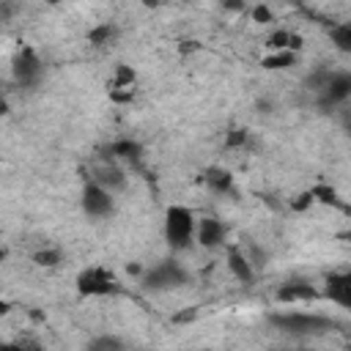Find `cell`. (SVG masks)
<instances>
[{"mask_svg": "<svg viewBox=\"0 0 351 351\" xmlns=\"http://www.w3.org/2000/svg\"><path fill=\"white\" fill-rule=\"evenodd\" d=\"M192 318H197V307H192V310H186V313L173 315V321H176V324H181V321H192Z\"/></svg>", "mask_w": 351, "mask_h": 351, "instance_id": "obj_27", "label": "cell"}, {"mask_svg": "<svg viewBox=\"0 0 351 351\" xmlns=\"http://www.w3.org/2000/svg\"><path fill=\"white\" fill-rule=\"evenodd\" d=\"M252 19L255 22H271V8L269 5H255L252 8Z\"/></svg>", "mask_w": 351, "mask_h": 351, "instance_id": "obj_26", "label": "cell"}, {"mask_svg": "<svg viewBox=\"0 0 351 351\" xmlns=\"http://www.w3.org/2000/svg\"><path fill=\"white\" fill-rule=\"evenodd\" d=\"M93 184H99L101 189H107L110 195H118L121 189H126V176H123V170L115 165V162H110V159H104L99 167H93V178H90Z\"/></svg>", "mask_w": 351, "mask_h": 351, "instance_id": "obj_9", "label": "cell"}, {"mask_svg": "<svg viewBox=\"0 0 351 351\" xmlns=\"http://www.w3.org/2000/svg\"><path fill=\"white\" fill-rule=\"evenodd\" d=\"M329 38L340 52H351V22H340L329 27Z\"/></svg>", "mask_w": 351, "mask_h": 351, "instance_id": "obj_21", "label": "cell"}, {"mask_svg": "<svg viewBox=\"0 0 351 351\" xmlns=\"http://www.w3.org/2000/svg\"><path fill=\"white\" fill-rule=\"evenodd\" d=\"M321 293L310 285V282H285V285H280L277 288V293H274V299L282 304H304V302H315Z\"/></svg>", "mask_w": 351, "mask_h": 351, "instance_id": "obj_11", "label": "cell"}, {"mask_svg": "<svg viewBox=\"0 0 351 351\" xmlns=\"http://www.w3.org/2000/svg\"><path fill=\"white\" fill-rule=\"evenodd\" d=\"M5 112H8V101L0 96V115H5Z\"/></svg>", "mask_w": 351, "mask_h": 351, "instance_id": "obj_30", "label": "cell"}, {"mask_svg": "<svg viewBox=\"0 0 351 351\" xmlns=\"http://www.w3.org/2000/svg\"><path fill=\"white\" fill-rule=\"evenodd\" d=\"M115 38H118V25H115V22H101V25H96V27L88 30V41H90V47H96V49L110 47Z\"/></svg>", "mask_w": 351, "mask_h": 351, "instance_id": "obj_17", "label": "cell"}, {"mask_svg": "<svg viewBox=\"0 0 351 351\" xmlns=\"http://www.w3.org/2000/svg\"><path fill=\"white\" fill-rule=\"evenodd\" d=\"M247 143H250V132H247V129H239V126L228 129V134H225V148L236 151V148H244Z\"/></svg>", "mask_w": 351, "mask_h": 351, "instance_id": "obj_23", "label": "cell"}, {"mask_svg": "<svg viewBox=\"0 0 351 351\" xmlns=\"http://www.w3.org/2000/svg\"><path fill=\"white\" fill-rule=\"evenodd\" d=\"M348 96H351V74L348 71H332L326 88L318 93V104L324 110H329L335 104H343Z\"/></svg>", "mask_w": 351, "mask_h": 351, "instance_id": "obj_7", "label": "cell"}, {"mask_svg": "<svg viewBox=\"0 0 351 351\" xmlns=\"http://www.w3.org/2000/svg\"><path fill=\"white\" fill-rule=\"evenodd\" d=\"M269 321L277 329L291 332V335H318V332L332 329V321L318 313H274L269 315Z\"/></svg>", "mask_w": 351, "mask_h": 351, "instance_id": "obj_3", "label": "cell"}, {"mask_svg": "<svg viewBox=\"0 0 351 351\" xmlns=\"http://www.w3.org/2000/svg\"><path fill=\"white\" fill-rule=\"evenodd\" d=\"M186 282H189V274L176 261H162V263H156L154 269H148L143 274V285L145 288H156V291L178 288V285H186Z\"/></svg>", "mask_w": 351, "mask_h": 351, "instance_id": "obj_4", "label": "cell"}, {"mask_svg": "<svg viewBox=\"0 0 351 351\" xmlns=\"http://www.w3.org/2000/svg\"><path fill=\"white\" fill-rule=\"evenodd\" d=\"M11 74H14V80H16L22 88H33V85L41 80V74H44V63H41L38 52H36L33 47L16 49V55H14V60H11Z\"/></svg>", "mask_w": 351, "mask_h": 351, "instance_id": "obj_5", "label": "cell"}, {"mask_svg": "<svg viewBox=\"0 0 351 351\" xmlns=\"http://www.w3.org/2000/svg\"><path fill=\"white\" fill-rule=\"evenodd\" d=\"M324 293L332 302H337L340 307H351V274L348 271H332V274H326Z\"/></svg>", "mask_w": 351, "mask_h": 351, "instance_id": "obj_12", "label": "cell"}, {"mask_svg": "<svg viewBox=\"0 0 351 351\" xmlns=\"http://www.w3.org/2000/svg\"><path fill=\"white\" fill-rule=\"evenodd\" d=\"M80 203H82V211L88 214V217H110L112 214V208H115V195H110L107 189H101L99 184H93V181H88L85 186H82V197H80Z\"/></svg>", "mask_w": 351, "mask_h": 351, "instance_id": "obj_6", "label": "cell"}, {"mask_svg": "<svg viewBox=\"0 0 351 351\" xmlns=\"http://www.w3.org/2000/svg\"><path fill=\"white\" fill-rule=\"evenodd\" d=\"M266 47L271 52H296L302 49V36L288 30V27H274L269 36H266Z\"/></svg>", "mask_w": 351, "mask_h": 351, "instance_id": "obj_13", "label": "cell"}, {"mask_svg": "<svg viewBox=\"0 0 351 351\" xmlns=\"http://www.w3.org/2000/svg\"><path fill=\"white\" fill-rule=\"evenodd\" d=\"M228 269L233 271L236 280H241L244 285H250L255 280V269L250 263V258L241 252V247H228Z\"/></svg>", "mask_w": 351, "mask_h": 351, "instance_id": "obj_14", "label": "cell"}, {"mask_svg": "<svg viewBox=\"0 0 351 351\" xmlns=\"http://www.w3.org/2000/svg\"><path fill=\"white\" fill-rule=\"evenodd\" d=\"M296 60H299L296 52H269V55L261 60V66H263L266 71H282V69L296 66Z\"/></svg>", "mask_w": 351, "mask_h": 351, "instance_id": "obj_18", "label": "cell"}, {"mask_svg": "<svg viewBox=\"0 0 351 351\" xmlns=\"http://www.w3.org/2000/svg\"><path fill=\"white\" fill-rule=\"evenodd\" d=\"M8 313H11V302L0 296V318H3V315H8Z\"/></svg>", "mask_w": 351, "mask_h": 351, "instance_id": "obj_29", "label": "cell"}, {"mask_svg": "<svg viewBox=\"0 0 351 351\" xmlns=\"http://www.w3.org/2000/svg\"><path fill=\"white\" fill-rule=\"evenodd\" d=\"M310 195H313V203H324V206L346 208V203L337 197V189L329 186V184H315V186H310Z\"/></svg>", "mask_w": 351, "mask_h": 351, "instance_id": "obj_19", "label": "cell"}, {"mask_svg": "<svg viewBox=\"0 0 351 351\" xmlns=\"http://www.w3.org/2000/svg\"><path fill=\"white\" fill-rule=\"evenodd\" d=\"M134 69L126 66V63H118L115 66V74L110 80V99L112 101H132L134 96Z\"/></svg>", "mask_w": 351, "mask_h": 351, "instance_id": "obj_10", "label": "cell"}, {"mask_svg": "<svg viewBox=\"0 0 351 351\" xmlns=\"http://www.w3.org/2000/svg\"><path fill=\"white\" fill-rule=\"evenodd\" d=\"M203 181H206V186H208L211 192H217V195L233 192V173H230L228 167H219V165H211V167H206V173H203Z\"/></svg>", "mask_w": 351, "mask_h": 351, "instance_id": "obj_15", "label": "cell"}, {"mask_svg": "<svg viewBox=\"0 0 351 351\" xmlns=\"http://www.w3.org/2000/svg\"><path fill=\"white\" fill-rule=\"evenodd\" d=\"M310 206H313V195H310V189H307V192H299L296 200H291V208H293V211H304V208H310Z\"/></svg>", "mask_w": 351, "mask_h": 351, "instance_id": "obj_25", "label": "cell"}, {"mask_svg": "<svg viewBox=\"0 0 351 351\" xmlns=\"http://www.w3.org/2000/svg\"><path fill=\"white\" fill-rule=\"evenodd\" d=\"M14 11H16V5H11V3H0V22H5Z\"/></svg>", "mask_w": 351, "mask_h": 351, "instance_id": "obj_28", "label": "cell"}, {"mask_svg": "<svg viewBox=\"0 0 351 351\" xmlns=\"http://www.w3.org/2000/svg\"><path fill=\"white\" fill-rule=\"evenodd\" d=\"M77 293L80 296H118L123 291L121 280L107 266H88L77 274Z\"/></svg>", "mask_w": 351, "mask_h": 351, "instance_id": "obj_2", "label": "cell"}, {"mask_svg": "<svg viewBox=\"0 0 351 351\" xmlns=\"http://www.w3.org/2000/svg\"><path fill=\"white\" fill-rule=\"evenodd\" d=\"M85 351H126V346L118 335H96L93 340H88Z\"/></svg>", "mask_w": 351, "mask_h": 351, "instance_id": "obj_20", "label": "cell"}, {"mask_svg": "<svg viewBox=\"0 0 351 351\" xmlns=\"http://www.w3.org/2000/svg\"><path fill=\"white\" fill-rule=\"evenodd\" d=\"M195 222H197V217L189 206H178V203L167 206V211H165V239H167V244L176 247V250H186L195 241Z\"/></svg>", "mask_w": 351, "mask_h": 351, "instance_id": "obj_1", "label": "cell"}, {"mask_svg": "<svg viewBox=\"0 0 351 351\" xmlns=\"http://www.w3.org/2000/svg\"><path fill=\"white\" fill-rule=\"evenodd\" d=\"M195 239L200 247L206 250H214V247H222L225 239H228V228L217 219V217H200L195 222Z\"/></svg>", "mask_w": 351, "mask_h": 351, "instance_id": "obj_8", "label": "cell"}, {"mask_svg": "<svg viewBox=\"0 0 351 351\" xmlns=\"http://www.w3.org/2000/svg\"><path fill=\"white\" fill-rule=\"evenodd\" d=\"M60 261H63V252H60L58 247H44V250H36V252H33V263L47 266V269L58 266Z\"/></svg>", "mask_w": 351, "mask_h": 351, "instance_id": "obj_22", "label": "cell"}, {"mask_svg": "<svg viewBox=\"0 0 351 351\" xmlns=\"http://www.w3.org/2000/svg\"><path fill=\"white\" fill-rule=\"evenodd\" d=\"M140 154H143V148H140V143H134V140H115L110 148H107V159L110 162H115V159H129V162H137L140 159Z\"/></svg>", "mask_w": 351, "mask_h": 351, "instance_id": "obj_16", "label": "cell"}, {"mask_svg": "<svg viewBox=\"0 0 351 351\" xmlns=\"http://www.w3.org/2000/svg\"><path fill=\"white\" fill-rule=\"evenodd\" d=\"M5 255H8V252H5V247H0V263L5 261Z\"/></svg>", "mask_w": 351, "mask_h": 351, "instance_id": "obj_31", "label": "cell"}, {"mask_svg": "<svg viewBox=\"0 0 351 351\" xmlns=\"http://www.w3.org/2000/svg\"><path fill=\"white\" fill-rule=\"evenodd\" d=\"M0 351H41L33 340H0Z\"/></svg>", "mask_w": 351, "mask_h": 351, "instance_id": "obj_24", "label": "cell"}]
</instances>
